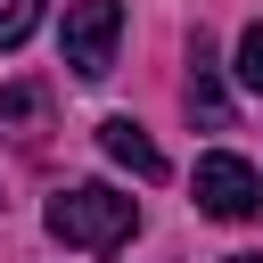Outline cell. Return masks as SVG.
I'll return each mask as SVG.
<instances>
[{"label": "cell", "mask_w": 263, "mask_h": 263, "mask_svg": "<svg viewBox=\"0 0 263 263\" xmlns=\"http://www.w3.org/2000/svg\"><path fill=\"white\" fill-rule=\"evenodd\" d=\"M230 74H238L247 90H263V25H247V33H238V66H230Z\"/></svg>", "instance_id": "ba28073f"}, {"label": "cell", "mask_w": 263, "mask_h": 263, "mask_svg": "<svg viewBox=\"0 0 263 263\" xmlns=\"http://www.w3.org/2000/svg\"><path fill=\"white\" fill-rule=\"evenodd\" d=\"M115 33H123V0H66L58 41H66V66H74L82 82H99V74L115 66Z\"/></svg>", "instance_id": "7a4b0ae2"}, {"label": "cell", "mask_w": 263, "mask_h": 263, "mask_svg": "<svg viewBox=\"0 0 263 263\" xmlns=\"http://www.w3.org/2000/svg\"><path fill=\"white\" fill-rule=\"evenodd\" d=\"M41 107H49V82H8L0 90V123H41Z\"/></svg>", "instance_id": "8992f818"}, {"label": "cell", "mask_w": 263, "mask_h": 263, "mask_svg": "<svg viewBox=\"0 0 263 263\" xmlns=\"http://www.w3.org/2000/svg\"><path fill=\"white\" fill-rule=\"evenodd\" d=\"M41 33V0H0V49H25Z\"/></svg>", "instance_id": "52a82bcc"}, {"label": "cell", "mask_w": 263, "mask_h": 263, "mask_svg": "<svg viewBox=\"0 0 263 263\" xmlns=\"http://www.w3.org/2000/svg\"><path fill=\"white\" fill-rule=\"evenodd\" d=\"M189 66H197V74H189V115H197L205 132H222V123H230V90H222V74H214V41H205V33L189 41Z\"/></svg>", "instance_id": "5b68a950"}, {"label": "cell", "mask_w": 263, "mask_h": 263, "mask_svg": "<svg viewBox=\"0 0 263 263\" xmlns=\"http://www.w3.org/2000/svg\"><path fill=\"white\" fill-rule=\"evenodd\" d=\"M132 230H140V205L123 189H107V181H82V189H58L49 197V238H66L82 255H115Z\"/></svg>", "instance_id": "6da1fadb"}, {"label": "cell", "mask_w": 263, "mask_h": 263, "mask_svg": "<svg viewBox=\"0 0 263 263\" xmlns=\"http://www.w3.org/2000/svg\"><path fill=\"white\" fill-rule=\"evenodd\" d=\"M197 214H214V222H255L263 214V181H255V164L247 156H197Z\"/></svg>", "instance_id": "3957f363"}, {"label": "cell", "mask_w": 263, "mask_h": 263, "mask_svg": "<svg viewBox=\"0 0 263 263\" xmlns=\"http://www.w3.org/2000/svg\"><path fill=\"white\" fill-rule=\"evenodd\" d=\"M222 263H263V255H222Z\"/></svg>", "instance_id": "9c48e42d"}, {"label": "cell", "mask_w": 263, "mask_h": 263, "mask_svg": "<svg viewBox=\"0 0 263 263\" xmlns=\"http://www.w3.org/2000/svg\"><path fill=\"white\" fill-rule=\"evenodd\" d=\"M99 148H107L123 173H140V181H164V173H173V164H164V148H156L132 115H107V123H99Z\"/></svg>", "instance_id": "277c9868"}]
</instances>
